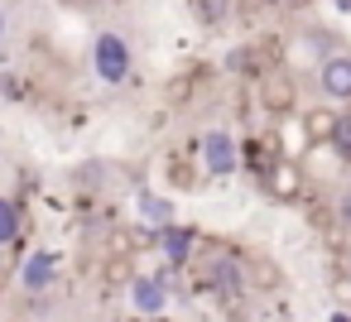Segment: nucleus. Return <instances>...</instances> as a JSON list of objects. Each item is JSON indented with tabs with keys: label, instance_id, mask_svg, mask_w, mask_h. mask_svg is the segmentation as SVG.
Here are the masks:
<instances>
[{
	"label": "nucleus",
	"instance_id": "f257e3e1",
	"mask_svg": "<svg viewBox=\"0 0 351 322\" xmlns=\"http://www.w3.org/2000/svg\"><path fill=\"white\" fill-rule=\"evenodd\" d=\"M130 68H135L130 39H125V34H116V29H101V34L92 39V73H97V82L121 87V82L130 77Z\"/></svg>",
	"mask_w": 351,
	"mask_h": 322
},
{
	"label": "nucleus",
	"instance_id": "f03ea898",
	"mask_svg": "<svg viewBox=\"0 0 351 322\" xmlns=\"http://www.w3.org/2000/svg\"><path fill=\"white\" fill-rule=\"evenodd\" d=\"M197 169L207 178H231L241 169V145L231 130H207L202 145H197Z\"/></svg>",
	"mask_w": 351,
	"mask_h": 322
},
{
	"label": "nucleus",
	"instance_id": "7ed1b4c3",
	"mask_svg": "<svg viewBox=\"0 0 351 322\" xmlns=\"http://www.w3.org/2000/svg\"><path fill=\"white\" fill-rule=\"evenodd\" d=\"M260 183H265V193H269L274 202H298L308 178H303V164H298V159L274 154V159H269V169L260 173Z\"/></svg>",
	"mask_w": 351,
	"mask_h": 322
},
{
	"label": "nucleus",
	"instance_id": "20e7f679",
	"mask_svg": "<svg viewBox=\"0 0 351 322\" xmlns=\"http://www.w3.org/2000/svg\"><path fill=\"white\" fill-rule=\"evenodd\" d=\"M125 293H130V308L140 317H164L169 312V279L164 274H135L125 284Z\"/></svg>",
	"mask_w": 351,
	"mask_h": 322
},
{
	"label": "nucleus",
	"instance_id": "39448f33",
	"mask_svg": "<svg viewBox=\"0 0 351 322\" xmlns=\"http://www.w3.org/2000/svg\"><path fill=\"white\" fill-rule=\"evenodd\" d=\"M317 87L332 106H351V53H327L317 63Z\"/></svg>",
	"mask_w": 351,
	"mask_h": 322
},
{
	"label": "nucleus",
	"instance_id": "423d86ee",
	"mask_svg": "<svg viewBox=\"0 0 351 322\" xmlns=\"http://www.w3.org/2000/svg\"><path fill=\"white\" fill-rule=\"evenodd\" d=\"M154 250H159V260H164L169 269H178V264L193 260V250H197V231L183 226V221H173V226L154 231Z\"/></svg>",
	"mask_w": 351,
	"mask_h": 322
},
{
	"label": "nucleus",
	"instance_id": "0eeeda50",
	"mask_svg": "<svg viewBox=\"0 0 351 322\" xmlns=\"http://www.w3.org/2000/svg\"><path fill=\"white\" fill-rule=\"evenodd\" d=\"M202 284H207L212 293H241V288H245V264H241L236 255H212L207 269H202Z\"/></svg>",
	"mask_w": 351,
	"mask_h": 322
},
{
	"label": "nucleus",
	"instance_id": "6e6552de",
	"mask_svg": "<svg viewBox=\"0 0 351 322\" xmlns=\"http://www.w3.org/2000/svg\"><path fill=\"white\" fill-rule=\"evenodd\" d=\"M53 284H58V255H49V250L25 255V264H20V288H25V293H44V288H53Z\"/></svg>",
	"mask_w": 351,
	"mask_h": 322
},
{
	"label": "nucleus",
	"instance_id": "1a4fd4ad",
	"mask_svg": "<svg viewBox=\"0 0 351 322\" xmlns=\"http://www.w3.org/2000/svg\"><path fill=\"white\" fill-rule=\"evenodd\" d=\"M260 101H265V111L269 116H289L293 111V77L284 73V68H274V73H265V87H260Z\"/></svg>",
	"mask_w": 351,
	"mask_h": 322
},
{
	"label": "nucleus",
	"instance_id": "9d476101",
	"mask_svg": "<svg viewBox=\"0 0 351 322\" xmlns=\"http://www.w3.org/2000/svg\"><path fill=\"white\" fill-rule=\"evenodd\" d=\"M337 125H341V111H337V106H308V111L298 116V130H303V145H327Z\"/></svg>",
	"mask_w": 351,
	"mask_h": 322
},
{
	"label": "nucleus",
	"instance_id": "9b49d317",
	"mask_svg": "<svg viewBox=\"0 0 351 322\" xmlns=\"http://www.w3.org/2000/svg\"><path fill=\"white\" fill-rule=\"evenodd\" d=\"M135 216H140L145 231H164V226L178 221V212H173V202L164 193H135Z\"/></svg>",
	"mask_w": 351,
	"mask_h": 322
},
{
	"label": "nucleus",
	"instance_id": "f8f14e48",
	"mask_svg": "<svg viewBox=\"0 0 351 322\" xmlns=\"http://www.w3.org/2000/svg\"><path fill=\"white\" fill-rule=\"evenodd\" d=\"M188 5H193V20L202 29H221L231 20V10H236V0H188Z\"/></svg>",
	"mask_w": 351,
	"mask_h": 322
},
{
	"label": "nucleus",
	"instance_id": "ddd939ff",
	"mask_svg": "<svg viewBox=\"0 0 351 322\" xmlns=\"http://www.w3.org/2000/svg\"><path fill=\"white\" fill-rule=\"evenodd\" d=\"M20 231H25V212H20V202H15V197H0V245H15Z\"/></svg>",
	"mask_w": 351,
	"mask_h": 322
},
{
	"label": "nucleus",
	"instance_id": "4468645a",
	"mask_svg": "<svg viewBox=\"0 0 351 322\" xmlns=\"http://www.w3.org/2000/svg\"><path fill=\"white\" fill-rule=\"evenodd\" d=\"M245 284H255L260 293H274V288L284 284V274H279L274 260H250V264H245Z\"/></svg>",
	"mask_w": 351,
	"mask_h": 322
},
{
	"label": "nucleus",
	"instance_id": "2eb2a0df",
	"mask_svg": "<svg viewBox=\"0 0 351 322\" xmlns=\"http://www.w3.org/2000/svg\"><path fill=\"white\" fill-rule=\"evenodd\" d=\"M327 145H332V149H337V159L351 169V121H346V116H341V125L332 130V140H327Z\"/></svg>",
	"mask_w": 351,
	"mask_h": 322
},
{
	"label": "nucleus",
	"instance_id": "dca6fc26",
	"mask_svg": "<svg viewBox=\"0 0 351 322\" xmlns=\"http://www.w3.org/2000/svg\"><path fill=\"white\" fill-rule=\"evenodd\" d=\"M337 221L351 231V188H341V197H337Z\"/></svg>",
	"mask_w": 351,
	"mask_h": 322
},
{
	"label": "nucleus",
	"instance_id": "f3484780",
	"mask_svg": "<svg viewBox=\"0 0 351 322\" xmlns=\"http://www.w3.org/2000/svg\"><path fill=\"white\" fill-rule=\"evenodd\" d=\"M250 10H260V15H274V10H289V0H245Z\"/></svg>",
	"mask_w": 351,
	"mask_h": 322
},
{
	"label": "nucleus",
	"instance_id": "a211bd4d",
	"mask_svg": "<svg viewBox=\"0 0 351 322\" xmlns=\"http://www.w3.org/2000/svg\"><path fill=\"white\" fill-rule=\"evenodd\" d=\"M10 34V15H5V5H0V39Z\"/></svg>",
	"mask_w": 351,
	"mask_h": 322
},
{
	"label": "nucleus",
	"instance_id": "6ab92c4d",
	"mask_svg": "<svg viewBox=\"0 0 351 322\" xmlns=\"http://www.w3.org/2000/svg\"><path fill=\"white\" fill-rule=\"evenodd\" d=\"M327 322H351V312H346V308H337V312H332Z\"/></svg>",
	"mask_w": 351,
	"mask_h": 322
},
{
	"label": "nucleus",
	"instance_id": "aec40b11",
	"mask_svg": "<svg viewBox=\"0 0 351 322\" xmlns=\"http://www.w3.org/2000/svg\"><path fill=\"white\" fill-rule=\"evenodd\" d=\"M332 5H337L341 15H351V0H332Z\"/></svg>",
	"mask_w": 351,
	"mask_h": 322
},
{
	"label": "nucleus",
	"instance_id": "412c9836",
	"mask_svg": "<svg viewBox=\"0 0 351 322\" xmlns=\"http://www.w3.org/2000/svg\"><path fill=\"white\" fill-rule=\"evenodd\" d=\"M341 116H346V121H351V106H346V111H341Z\"/></svg>",
	"mask_w": 351,
	"mask_h": 322
},
{
	"label": "nucleus",
	"instance_id": "4be33fe9",
	"mask_svg": "<svg viewBox=\"0 0 351 322\" xmlns=\"http://www.w3.org/2000/svg\"><path fill=\"white\" fill-rule=\"evenodd\" d=\"M149 322H169V317H149Z\"/></svg>",
	"mask_w": 351,
	"mask_h": 322
}]
</instances>
